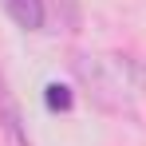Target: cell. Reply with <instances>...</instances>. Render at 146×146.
Listing matches in <instances>:
<instances>
[{"label": "cell", "mask_w": 146, "mask_h": 146, "mask_svg": "<svg viewBox=\"0 0 146 146\" xmlns=\"http://www.w3.org/2000/svg\"><path fill=\"white\" fill-rule=\"evenodd\" d=\"M48 8H55L59 24L67 28V32H75V28H79V4H75V0H48Z\"/></svg>", "instance_id": "277c9868"}, {"label": "cell", "mask_w": 146, "mask_h": 146, "mask_svg": "<svg viewBox=\"0 0 146 146\" xmlns=\"http://www.w3.org/2000/svg\"><path fill=\"white\" fill-rule=\"evenodd\" d=\"M4 12L24 32H40L48 24V0H4Z\"/></svg>", "instance_id": "6da1fadb"}, {"label": "cell", "mask_w": 146, "mask_h": 146, "mask_svg": "<svg viewBox=\"0 0 146 146\" xmlns=\"http://www.w3.org/2000/svg\"><path fill=\"white\" fill-rule=\"evenodd\" d=\"M0 126L8 130V138H16V146H32L24 122H20V107H16L12 91H8V79L4 75H0Z\"/></svg>", "instance_id": "7a4b0ae2"}, {"label": "cell", "mask_w": 146, "mask_h": 146, "mask_svg": "<svg viewBox=\"0 0 146 146\" xmlns=\"http://www.w3.org/2000/svg\"><path fill=\"white\" fill-rule=\"evenodd\" d=\"M44 103H48V111H71L75 95H71V87H63V83H48L44 87Z\"/></svg>", "instance_id": "3957f363"}]
</instances>
